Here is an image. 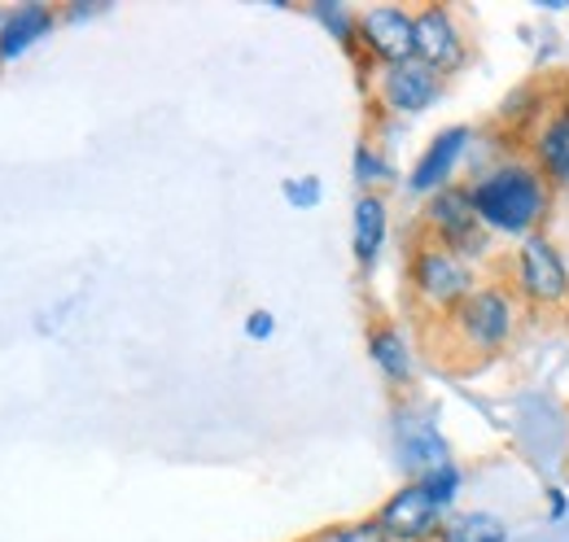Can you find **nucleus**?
<instances>
[{
  "label": "nucleus",
  "instance_id": "4468645a",
  "mask_svg": "<svg viewBox=\"0 0 569 542\" xmlns=\"http://www.w3.org/2000/svg\"><path fill=\"white\" fill-rule=\"evenodd\" d=\"M368 354H372V363L381 368L386 381H395V385L412 381V350H408V341H403L399 329H390V324L372 329L368 333Z\"/></svg>",
  "mask_w": 569,
  "mask_h": 542
},
{
  "label": "nucleus",
  "instance_id": "f8f14e48",
  "mask_svg": "<svg viewBox=\"0 0 569 542\" xmlns=\"http://www.w3.org/2000/svg\"><path fill=\"white\" fill-rule=\"evenodd\" d=\"M535 167L543 171L548 184H569V106L535 136Z\"/></svg>",
  "mask_w": 569,
  "mask_h": 542
},
{
  "label": "nucleus",
  "instance_id": "412c9836",
  "mask_svg": "<svg viewBox=\"0 0 569 542\" xmlns=\"http://www.w3.org/2000/svg\"><path fill=\"white\" fill-rule=\"evenodd\" d=\"M284 198L293 205H302V210H311L320 202V184L316 180H284Z\"/></svg>",
  "mask_w": 569,
  "mask_h": 542
},
{
  "label": "nucleus",
  "instance_id": "2eb2a0df",
  "mask_svg": "<svg viewBox=\"0 0 569 542\" xmlns=\"http://www.w3.org/2000/svg\"><path fill=\"white\" fill-rule=\"evenodd\" d=\"M381 245H386V202L363 193L356 202V259L363 268H372Z\"/></svg>",
  "mask_w": 569,
  "mask_h": 542
},
{
  "label": "nucleus",
  "instance_id": "dca6fc26",
  "mask_svg": "<svg viewBox=\"0 0 569 542\" xmlns=\"http://www.w3.org/2000/svg\"><path fill=\"white\" fill-rule=\"evenodd\" d=\"M438 542H508V525L491 512H465L442 525Z\"/></svg>",
  "mask_w": 569,
  "mask_h": 542
},
{
  "label": "nucleus",
  "instance_id": "5701e85b",
  "mask_svg": "<svg viewBox=\"0 0 569 542\" xmlns=\"http://www.w3.org/2000/svg\"><path fill=\"white\" fill-rule=\"evenodd\" d=\"M4 18H9V13H0V27H4Z\"/></svg>",
  "mask_w": 569,
  "mask_h": 542
},
{
  "label": "nucleus",
  "instance_id": "aec40b11",
  "mask_svg": "<svg viewBox=\"0 0 569 542\" xmlns=\"http://www.w3.org/2000/svg\"><path fill=\"white\" fill-rule=\"evenodd\" d=\"M386 175H390V171H386V162L363 144V149L356 153V180L359 184H377V180H386Z\"/></svg>",
  "mask_w": 569,
  "mask_h": 542
},
{
  "label": "nucleus",
  "instance_id": "1a4fd4ad",
  "mask_svg": "<svg viewBox=\"0 0 569 542\" xmlns=\"http://www.w3.org/2000/svg\"><path fill=\"white\" fill-rule=\"evenodd\" d=\"M438 92H442V74L429 70L421 58L386 67V74H381V101L399 114H421L438 101Z\"/></svg>",
  "mask_w": 569,
  "mask_h": 542
},
{
  "label": "nucleus",
  "instance_id": "20e7f679",
  "mask_svg": "<svg viewBox=\"0 0 569 542\" xmlns=\"http://www.w3.org/2000/svg\"><path fill=\"white\" fill-rule=\"evenodd\" d=\"M412 289L429 311H456L478 284H473V268L460 254H451L447 245L433 241L426 250H417V259H412Z\"/></svg>",
  "mask_w": 569,
  "mask_h": 542
},
{
  "label": "nucleus",
  "instance_id": "9b49d317",
  "mask_svg": "<svg viewBox=\"0 0 569 542\" xmlns=\"http://www.w3.org/2000/svg\"><path fill=\"white\" fill-rule=\"evenodd\" d=\"M399 451H403V464L421 476L451 464L447 460V442L438 438V429L429 420H412V415L399 420Z\"/></svg>",
  "mask_w": 569,
  "mask_h": 542
},
{
  "label": "nucleus",
  "instance_id": "6e6552de",
  "mask_svg": "<svg viewBox=\"0 0 569 542\" xmlns=\"http://www.w3.org/2000/svg\"><path fill=\"white\" fill-rule=\"evenodd\" d=\"M412 18H417V58H421L429 70L451 74V70L465 67L469 49H465V36H460V27H456L451 9H442V4H426V9H417Z\"/></svg>",
  "mask_w": 569,
  "mask_h": 542
},
{
  "label": "nucleus",
  "instance_id": "f3484780",
  "mask_svg": "<svg viewBox=\"0 0 569 542\" xmlns=\"http://www.w3.org/2000/svg\"><path fill=\"white\" fill-rule=\"evenodd\" d=\"M417 481L426 485L429 499H433L438 508H451V503H456V494H460V469H456V464H442V469L417 476Z\"/></svg>",
  "mask_w": 569,
  "mask_h": 542
},
{
  "label": "nucleus",
  "instance_id": "f257e3e1",
  "mask_svg": "<svg viewBox=\"0 0 569 542\" xmlns=\"http://www.w3.org/2000/svg\"><path fill=\"white\" fill-rule=\"evenodd\" d=\"M469 198L491 232H508L521 241L535 237V228L552 210V189L535 162H503L469 189Z\"/></svg>",
  "mask_w": 569,
  "mask_h": 542
},
{
  "label": "nucleus",
  "instance_id": "0eeeda50",
  "mask_svg": "<svg viewBox=\"0 0 569 542\" xmlns=\"http://www.w3.org/2000/svg\"><path fill=\"white\" fill-rule=\"evenodd\" d=\"M356 31L363 49L372 58H381L386 67L412 62L417 58V18L399 4H372L356 18Z\"/></svg>",
  "mask_w": 569,
  "mask_h": 542
},
{
  "label": "nucleus",
  "instance_id": "ddd939ff",
  "mask_svg": "<svg viewBox=\"0 0 569 542\" xmlns=\"http://www.w3.org/2000/svg\"><path fill=\"white\" fill-rule=\"evenodd\" d=\"M53 31V9L49 4H22V9H13L9 18H4V27H0V58H18V53H27L40 36H49Z\"/></svg>",
  "mask_w": 569,
  "mask_h": 542
},
{
  "label": "nucleus",
  "instance_id": "4be33fe9",
  "mask_svg": "<svg viewBox=\"0 0 569 542\" xmlns=\"http://www.w3.org/2000/svg\"><path fill=\"white\" fill-rule=\"evenodd\" d=\"M272 329H277V320H272L268 311H254V315L246 320V338H254V341H268L272 338Z\"/></svg>",
  "mask_w": 569,
  "mask_h": 542
},
{
  "label": "nucleus",
  "instance_id": "a211bd4d",
  "mask_svg": "<svg viewBox=\"0 0 569 542\" xmlns=\"http://www.w3.org/2000/svg\"><path fill=\"white\" fill-rule=\"evenodd\" d=\"M307 542H390V539H386V530H381L377 516H372V521H356V525L325 530V534H316V539H307Z\"/></svg>",
  "mask_w": 569,
  "mask_h": 542
},
{
  "label": "nucleus",
  "instance_id": "39448f33",
  "mask_svg": "<svg viewBox=\"0 0 569 542\" xmlns=\"http://www.w3.org/2000/svg\"><path fill=\"white\" fill-rule=\"evenodd\" d=\"M517 293L535 307H561L569 298V268L548 237H526L517 250Z\"/></svg>",
  "mask_w": 569,
  "mask_h": 542
},
{
  "label": "nucleus",
  "instance_id": "9d476101",
  "mask_svg": "<svg viewBox=\"0 0 569 542\" xmlns=\"http://www.w3.org/2000/svg\"><path fill=\"white\" fill-rule=\"evenodd\" d=\"M469 149V128H447V132H438L429 140V149L421 153V162L412 167V175H408V184L417 189V193H442L447 184H451V171H456V162H460V153Z\"/></svg>",
  "mask_w": 569,
  "mask_h": 542
},
{
  "label": "nucleus",
  "instance_id": "423d86ee",
  "mask_svg": "<svg viewBox=\"0 0 569 542\" xmlns=\"http://www.w3.org/2000/svg\"><path fill=\"white\" fill-rule=\"evenodd\" d=\"M377 525L386 530L390 542H429L442 534V508L429 499V490L421 481H408L403 490H395L381 503Z\"/></svg>",
  "mask_w": 569,
  "mask_h": 542
},
{
  "label": "nucleus",
  "instance_id": "6ab92c4d",
  "mask_svg": "<svg viewBox=\"0 0 569 542\" xmlns=\"http://www.w3.org/2000/svg\"><path fill=\"white\" fill-rule=\"evenodd\" d=\"M311 13H316V18H320V22H325V27H329V31H333L342 44H351V40L359 36L356 22L347 18V9H342V4H333V0H320V4H311Z\"/></svg>",
  "mask_w": 569,
  "mask_h": 542
},
{
  "label": "nucleus",
  "instance_id": "f03ea898",
  "mask_svg": "<svg viewBox=\"0 0 569 542\" xmlns=\"http://www.w3.org/2000/svg\"><path fill=\"white\" fill-rule=\"evenodd\" d=\"M426 223L433 228L438 245H447V250H451V254H460L465 263H469V259H482V254H487V245H491L487 223L478 219L469 189L447 184L442 193H433L429 205H426Z\"/></svg>",
  "mask_w": 569,
  "mask_h": 542
},
{
  "label": "nucleus",
  "instance_id": "7ed1b4c3",
  "mask_svg": "<svg viewBox=\"0 0 569 542\" xmlns=\"http://www.w3.org/2000/svg\"><path fill=\"white\" fill-rule=\"evenodd\" d=\"M447 320H451L456 338L465 341L469 350H499L512 333V324H517V307H512V298L503 289L478 284L456 311H447Z\"/></svg>",
  "mask_w": 569,
  "mask_h": 542
}]
</instances>
